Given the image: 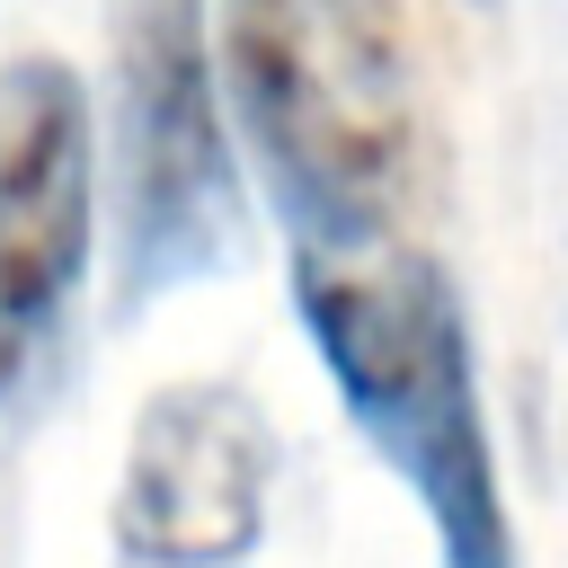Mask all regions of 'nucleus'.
Returning a JSON list of instances; mask_svg holds the SVG:
<instances>
[{"label": "nucleus", "instance_id": "f03ea898", "mask_svg": "<svg viewBox=\"0 0 568 568\" xmlns=\"http://www.w3.org/2000/svg\"><path fill=\"white\" fill-rule=\"evenodd\" d=\"M222 71L293 248L399 240L426 142L399 0H222Z\"/></svg>", "mask_w": 568, "mask_h": 568}, {"label": "nucleus", "instance_id": "f257e3e1", "mask_svg": "<svg viewBox=\"0 0 568 568\" xmlns=\"http://www.w3.org/2000/svg\"><path fill=\"white\" fill-rule=\"evenodd\" d=\"M293 302H302V328H311L346 417L417 497L435 559L444 568H524L453 275L399 240L293 248Z\"/></svg>", "mask_w": 568, "mask_h": 568}, {"label": "nucleus", "instance_id": "7ed1b4c3", "mask_svg": "<svg viewBox=\"0 0 568 568\" xmlns=\"http://www.w3.org/2000/svg\"><path fill=\"white\" fill-rule=\"evenodd\" d=\"M106 195L124 311L231 266L240 169L213 98L204 0H106Z\"/></svg>", "mask_w": 568, "mask_h": 568}, {"label": "nucleus", "instance_id": "39448f33", "mask_svg": "<svg viewBox=\"0 0 568 568\" xmlns=\"http://www.w3.org/2000/svg\"><path fill=\"white\" fill-rule=\"evenodd\" d=\"M89 98L53 53L0 71V399L53 355L89 275Z\"/></svg>", "mask_w": 568, "mask_h": 568}, {"label": "nucleus", "instance_id": "20e7f679", "mask_svg": "<svg viewBox=\"0 0 568 568\" xmlns=\"http://www.w3.org/2000/svg\"><path fill=\"white\" fill-rule=\"evenodd\" d=\"M266 408L240 382H169L133 408L106 532L124 568H240L266 541Z\"/></svg>", "mask_w": 568, "mask_h": 568}]
</instances>
